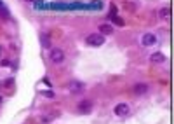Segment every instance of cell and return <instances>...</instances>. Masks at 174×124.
<instances>
[{"mask_svg": "<svg viewBox=\"0 0 174 124\" xmlns=\"http://www.w3.org/2000/svg\"><path fill=\"white\" fill-rule=\"evenodd\" d=\"M85 44H87V45H94V47H98V45H103V44H104V35H98V33L87 35Z\"/></svg>", "mask_w": 174, "mask_h": 124, "instance_id": "obj_1", "label": "cell"}, {"mask_svg": "<svg viewBox=\"0 0 174 124\" xmlns=\"http://www.w3.org/2000/svg\"><path fill=\"white\" fill-rule=\"evenodd\" d=\"M51 61L52 63H63L65 61V53H63V49H52L51 51Z\"/></svg>", "mask_w": 174, "mask_h": 124, "instance_id": "obj_2", "label": "cell"}, {"mask_svg": "<svg viewBox=\"0 0 174 124\" xmlns=\"http://www.w3.org/2000/svg\"><path fill=\"white\" fill-rule=\"evenodd\" d=\"M157 42V37L153 35V33H144L143 37H141V44L146 45V47H150V45H153Z\"/></svg>", "mask_w": 174, "mask_h": 124, "instance_id": "obj_3", "label": "cell"}, {"mask_svg": "<svg viewBox=\"0 0 174 124\" xmlns=\"http://www.w3.org/2000/svg\"><path fill=\"white\" fill-rule=\"evenodd\" d=\"M68 88H70V91H71V93H82L84 89H85V86H84L82 82H78V80H71Z\"/></svg>", "mask_w": 174, "mask_h": 124, "instance_id": "obj_4", "label": "cell"}, {"mask_svg": "<svg viewBox=\"0 0 174 124\" xmlns=\"http://www.w3.org/2000/svg\"><path fill=\"white\" fill-rule=\"evenodd\" d=\"M115 114H117L118 117L127 115V114H129V105H127V103H118V105L115 107Z\"/></svg>", "mask_w": 174, "mask_h": 124, "instance_id": "obj_5", "label": "cell"}, {"mask_svg": "<svg viewBox=\"0 0 174 124\" xmlns=\"http://www.w3.org/2000/svg\"><path fill=\"white\" fill-rule=\"evenodd\" d=\"M78 110H80V114H89V112L92 110V103L89 102V100L80 102V103H78Z\"/></svg>", "mask_w": 174, "mask_h": 124, "instance_id": "obj_6", "label": "cell"}, {"mask_svg": "<svg viewBox=\"0 0 174 124\" xmlns=\"http://www.w3.org/2000/svg\"><path fill=\"white\" fill-rule=\"evenodd\" d=\"M150 61H152V63H164L165 56L162 53H153L152 56H150Z\"/></svg>", "mask_w": 174, "mask_h": 124, "instance_id": "obj_7", "label": "cell"}, {"mask_svg": "<svg viewBox=\"0 0 174 124\" xmlns=\"http://www.w3.org/2000/svg\"><path fill=\"white\" fill-rule=\"evenodd\" d=\"M99 33H101V35H112V33H113V26H110V25H101V26H99Z\"/></svg>", "mask_w": 174, "mask_h": 124, "instance_id": "obj_8", "label": "cell"}, {"mask_svg": "<svg viewBox=\"0 0 174 124\" xmlns=\"http://www.w3.org/2000/svg\"><path fill=\"white\" fill-rule=\"evenodd\" d=\"M146 91H148L146 84H136L134 86V94H144Z\"/></svg>", "mask_w": 174, "mask_h": 124, "instance_id": "obj_9", "label": "cell"}, {"mask_svg": "<svg viewBox=\"0 0 174 124\" xmlns=\"http://www.w3.org/2000/svg\"><path fill=\"white\" fill-rule=\"evenodd\" d=\"M169 16H171V9L169 7H164V9L160 11V18L162 19H169Z\"/></svg>", "mask_w": 174, "mask_h": 124, "instance_id": "obj_10", "label": "cell"}, {"mask_svg": "<svg viewBox=\"0 0 174 124\" xmlns=\"http://www.w3.org/2000/svg\"><path fill=\"white\" fill-rule=\"evenodd\" d=\"M40 94L45 98H54L56 94H54V91H51V89H44V91H40Z\"/></svg>", "mask_w": 174, "mask_h": 124, "instance_id": "obj_11", "label": "cell"}, {"mask_svg": "<svg viewBox=\"0 0 174 124\" xmlns=\"http://www.w3.org/2000/svg\"><path fill=\"white\" fill-rule=\"evenodd\" d=\"M40 40H42V45H44V47H51V44H49V37L47 35H45V33H44V35L42 37H40Z\"/></svg>", "mask_w": 174, "mask_h": 124, "instance_id": "obj_12", "label": "cell"}, {"mask_svg": "<svg viewBox=\"0 0 174 124\" xmlns=\"http://www.w3.org/2000/svg\"><path fill=\"white\" fill-rule=\"evenodd\" d=\"M0 12H2V16H5V18H9V14H7V11H5V4L0 0Z\"/></svg>", "mask_w": 174, "mask_h": 124, "instance_id": "obj_13", "label": "cell"}, {"mask_svg": "<svg viewBox=\"0 0 174 124\" xmlns=\"http://www.w3.org/2000/svg\"><path fill=\"white\" fill-rule=\"evenodd\" d=\"M113 23H115V25H118V26H124V19L117 18V16H113Z\"/></svg>", "mask_w": 174, "mask_h": 124, "instance_id": "obj_14", "label": "cell"}]
</instances>
